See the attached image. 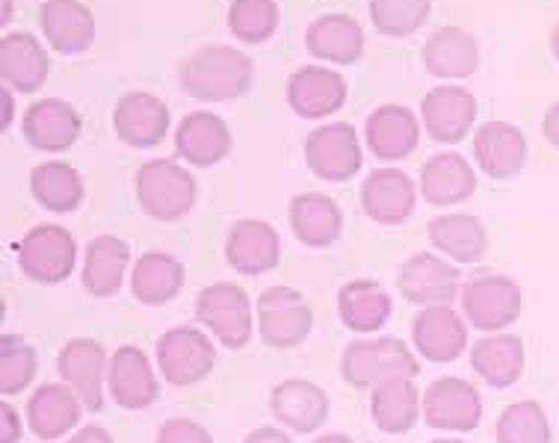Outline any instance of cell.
<instances>
[{"instance_id":"obj_1","label":"cell","mask_w":559,"mask_h":443,"mask_svg":"<svg viewBox=\"0 0 559 443\" xmlns=\"http://www.w3.org/2000/svg\"><path fill=\"white\" fill-rule=\"evenodd\" d=\"M187 98L202 104H225L243 98L254 83V62L228 45H204L178 69Z\"/></svg>"},{"instance_id":"obj_2","label":"cell","mask_w":559,"mask_h":443,"mask_svg":"<svg viewBox=\"0 0 559 443\" xmlns=\"http://www.w3.org/2000/svg\"><path fill=\"white\" fill-rule=\"evenodd\" d=\"M136 202L154 222H178L199 202V183L181 163L148 160L136 171Z\"/></svg>"},{"instance_id":"obj_3","label":"cell","mask_w":559,"mask_h":443,"mask_svg":"<svg viewBox=\"0 0 559 443\" xmlns=\"http://www.w3.org/2000/svg\"><path fill=\"white\" fill-rule=\"evenodd\" d=\"M341 375L349 387L373 391L394 379H417L420 363L400 337H377V340L349 343L341 355Z\"/></svg>"},{"instance_id":"obj_4","label":"cell","mask_w":559,"mask_h":443,"mask_svg":"<svg viewBox=\"0 0 559 443\" xmlns=\"http://www.w3.org/2000/svg\"><path fill=\"white\" fill-rule=\"evenodd\" d=\"M195 320L223 343L225 349H243L252 340V304L243 287L228 282L207 284L195 299Z\"/></svg>"},{"instance_id":"obj_5","label":"cell","mask_w":559,"mask_h":443,"mask_svg":"<svg viewBox=\"0 0 559 443\" xmlns=\"http://www.w3.org/2000/svg\"><path fill=\"white\" fill-rule=\"evenodd\" d=\"M19 266L36 284H62L78 270V242L62 225H36L19 242Z\"/></svg>"},{"instance_id":"obj_6","label":"cell","mask_w":559,"mask_h":443,"mask_svg":"<svg viewBox=\"0 0 559 443\" xmlns=\"http://www.w3.org/2000/svg\"><path fill=\"white\" fill-rule=\"evenodd\" d=\"M462 311L479 332H503L521 316V287L509 275L477 273L462 287Z\"/></svg>"},{"instance_id":"obj_7","label":"cell","mask_w":559,"mask_h":443,"mask_svg":"<svg viewBox=\"0 0 559 443\" xmlns=\"http://www.w3.org/2000/svg\"><path fill=\"white\" fill-rule=\"evenodd\" d=\"M157 367L173 387H190L214 373L216 349L207 334L193 325L169 328L157 340Z\"/></svg>"},{"instance_id":"obj_8","label":"cell","mask_w":559,"mask_h":443,"mask_svg":"<svg viewBox=\"0 0 559 443\" xmlns=\"http://www.w3.org/2000/svg\"><path fill=\"white\" fill-rule=\"evenodd\" d=\"M258 325L266 346L273 349H294L314 328V311L294 287H270L258 299Z\"/></svg>"},{"instance_id":"obj_9","label":"cell","mask_w":559,"mask_h":443,"mask_svg":"<svg viewBox=\"0 0 559 443\" xmlns=\"http://www.w3.org/2000/svg\"><path fill=\"white\" fill-rule=\"evenodd\" d=\"M361 140L346 121L323 124L306 136V166L329 183L349 181L361 171Z\"/></svg>"},{"instance_id":"obj_10","label":"cell","mask_w":559,"mask_h":443,"mask_svg":"<svg viewBox=\"0 0 559 443\" xmlns=\"http://www.w3.org/2000/svg\"><path fill=\"white\" fill-rule=\"evenodd\" d=\"M420 119L432 140L441 145H456L477 124V98L459 83H441L424 95Z\"/></svg>"},{"instance_id":"obj_11","label":"cell","mask_w":559,"mask_h":443,"mask_svg":"<svg viewBox=\"0 0 559 443\" xmlns=\"http://www.w3.org/2000/svg\"><path fill=\"white\" fill-rule=\"evenodd\" d=\"M424 420L438 432H474L483 420V399L465 379H438L424 393Z\"/></svg>"},{"instance_id":"obj_12","label":"cell","mask_w":559,"mask_h":443,"mask_svg":"<svg viewBox=\"0 0 559 443\" xmlns=\"http://www.w3.org/2000/svg\"><path fill=\"white\" fill-rule=\"evenodd\" d=\"M107 352L98 340L78 337L69 340L57 355V373L83 403L86 411L104 408V373H107Z\"/></svg>"},{"instance_id":"obj_13","label":"cell","mask_w":559,"mask_h":443,"mask_svg":"<svg viewBox=\"0 0 559 443\" xmlns=\"http://www.w3.org/2000/svg\"><path fill=\"white\" fill-rule=\"evenodd\" d=\"M169 107L152 92H128L112 110L116 136L131 148H154L169 136Z\"/></svg>"},{"instance_id":"obj_14","label":"cell","mask_w":559,"mask_h":443,"mask_svg":"<svg viewBox=\"0 0 559 443\" xmlns=\"http://www.w3.org/2000/svg\"><path fill=\"white\" fill-rule=\"evenodd\" d=\"M527 136L509 121H486L474 133V160L491 181H512L527 166Z\"/></svg>"},{"instance_id":"obj_15","label":"cell","mask_w":559,"mask_h":443,"mask_svg":"<svg viewBox=\"0 0 559 443\" xmlns=\"http://www.w3.org/2000/svg\"><path fill=\"white\" fill-rule=\"evenodd\" d=\"M231 131L216 112H187L175 128V154L195 169H211L231 154Z\"/></svg>"},{"instance_id":"obj_16","label":"cell","mask_w":559,"mask_h":443,"mask_svg":"<svg viewBox=\"0 0 559 443\" xmlns=\"http://www.w3.org/2000/svg\"><path fill=\"white\" fill-rule=\"evenodd\" d=\"M24 140L31 142V148L45 154L69 152L74 142L81 140L83 119L72 104L62 98H41L31 104L24 112Z\"/></svg>"},{"instance_id":"obj_17","label":"cell","mask_w":559,"mask_h":443,"mask_svg":"<svg viewBox=\"0 0 559 443\" xmlns=\"http://www.w3.org/2000/svg\"><path fill=\"white\" fill-rule=\"evenodd\" d=\"M225 261L240 275H264L282 261V240L270 222L240 219L225 237Z\"/></svg>"},{"instance_id":"obj_18","label":"cell","mask_w":559,"mask_h":443,"mask_svg":"<svg viewBox=\"0 0 559 443\" xmlns=\"http://www.w3.org/2000/svg\"><path fill=\"white\" fill-rule=\"evenodd\" d=\"M107 387L112 403L124 411H143L157 399V375H154L148 355L140 346H119L107 367Z\"/></svg>"},{"instance_id":"obj_19","label":"cell","mask_w":559,"mask_h":443,"mask_svg":"<svg viewBox=\"0 0 559 443\" xmlns=\"http://www.w3.org/2000/svg\"><path fill=\"white\" fill-rule=\"evenodd\" d=\"M397 287L406 302L420 304V308L450 304L456 299L459 270H453L448 261H441L438 254L417 252L403 263Z\"/></svg>"},{"instance_id":"obj_20","label":"cell","mask_w":559,"mask_h":443,"mask_svg":"<svg viewBox=\"0 0 559 443\" xmlns=\"http://www.w3.org/2000/svg\"><path fill=\"white\" fill-rule=\"evenodd\" d=\"M270 411L296 434H314L329 420V396L308 379H285L270 393Z\"/></svg>"},{"instance_id":"obj_21","label":"cell","mask_w":559,"mask_h":443,"mask_svg":"<svg viewBox=\"0 0 559 443\" xmlns=\"http://www.w3.org/2000/svg\"><path fill=\"white\" fill-rule=\"evenodd\" d=\"M412 343L427 361L453 363L468 346V328L450 304H432L415 316Z\"/></svg>"},{"instance_id":"obj_22","label":"cell","mask_w":559,"mask_h":443,"mask_svg":"<svg viewBox=\"0 0 559 443\" xmlns=\"http://www.w3.org/2000/svg\"><path fill=\"white\" fill-rule=\"evenodd\" d=\"M287 104L302 119H325L335 116L346 104V81L332 69L306 65L287 81Z\"/></svg>"},{"instance_id":"obj_23","label":"cell","mask_w":559,"mask_h":443,"mask_svg":"<svg viewBox=\"0 0 559 443\" xmlns=\"http://www.w3.org/2000/svg\"><path fill=\"white\" fill-rule=\"evenodd\" d=\"M39 24L48 45L62 57L90 51L95 41V15L81 0H45Z\"/></svg>"},{"instance_id":"obj_24","label":"cell","mask_w":559,"mask_h":443,"mask_svg":"<svg viewBox=\"0 0 559 443\" xmlns=\"http://www.w3.org/2000/svg\"><path fill=\"white\" fill-rule=\"evenodd\" d=\"M417 190L406 171L377 169L361 183V211L379 225H400L415 213Z\"/></svg>"},{"instance_id":"obj_25","label":"cell","mask_w":559,"mask_h":443,"mask_svg":"<svg viewBox=\"0 0 559 443\" xmlns=\"http://www.w3.org/2000/svg\"><path fill=\"white\" fill-rule=\"evenodd\" d=\"M365 142L367 152H373L379 160H403L420 142V124L403 104H382L367 116Z\"/></svg>"},{"instance_id":"obj_26","label":"cell","mask_w":559,"mask_h":443,"mask_svg":"<svg viewBox=\"0 0 559 443\" xmlns=\"http://www.w3.org/2000/svg\"><path fill=\"white\" fill-rule=\"evenodd\" d=\"M51 57L31 33H7L0 39V77L3 86L33 95L48 81Z\"/></svg>"},{"instance_id":"obj_27","label":"cell","mask_w":559,"mask_h":443,"mask_svg":"<svg viewBox=\"0 0 559 443\" xmlns=\"http://www.w3.org/2000/svg\"><path fill=\"white\" fill-rule=\"evenodd\" d=\"M424 69L436 81H465L479 71V41L462 27H441L424 41Z\"/></svg>"},{"instance_id":"obj_28","label":"cell","mask_w":559,"mask_h":443,"mask_svg":"<svg viewBox=\"0 0 559 443\" xmlns=\"http://www.w3.org/2000/svg\"><path fill=\"white\" fill-rule=\"evenodd\" d=\"M420 192L436 207L468 202L477 192V171L462 154L438 152L420 169Z\"/></svg>"},{"instance_id":"obj_29","label":"cell","mask_w":559,"mask_h":443,"mask_svg":"<svg viewBox=\"0 0 559 443\" xmlns=\"http://www.w3.org/2000/svg\"><path fill=\"white\" fill-rule=\"evenodd\" d=\"M83 411L86 408L69 384H41L27 403V423L39 441H57L78 429Z\"/></svg>"},{"instance_id":"obj_30","label":"cell","mask_w":559,"mask_h":443,"mask_svg":"<svg viewBox=\"0 0 559 443\" xmlns=\"http://www.w3.org/2000/svg\"><path fill=\"white\" fill-rule=\"evenodd\" d=\"M287 219H290L296 240L302 246H311V249L335 246L341 231H344V213H341L337 202L329 195H320V192H302V195L290 199Z\"/></svg>"},{"instance_id":"obj_31","label":"cell","mask_w":559,"mask_h":443,"mask_svg":"<svg viewBox=\"0 0 559 443\" xmlns=\"http://www.w3.org/2000/svg\"><path fill=\"white\" fill-rule=\"evenodd\" d=\"M306 48L314 60L353 65L365 53V31L353 15L329 12L308 27Z\"/></svg>"},{"instance_id":"obj_32","label":"cell","mask_w":559,"mask_h":443,"mask_svg":"<svg viewBox=\"0 0 559 443\" xmlns=\"http://www.w3.org/2000/svg\"><path fill=\"white\" fill-rule=\"evenodd\" d=\"M131 263V249L128 242L112 237V234H102V237H92L86 242V252H83V287L92 292L95 299H110L116 292L122 290L124 284V270Z\"/></svg>"},{"instance_id":"obj_33","label":"cell","mask_w":559,"mask_h":443,"mask_svg":"<svg viewBox=\"0 0 559 443\" xmlns=\"http://www.w3.org/2000/svg\"><path fill=\"white\" fill-rule=\"evenodd\" d=\"M524 343L515 334H488L483 340L474 343V352H471V367L474 373L488 384V387H512L524 373Z\"/></svg>"},{"instance_id":"obj_34","label":"cell","mask_w":559,"mask_h":443,"mask_svg":"<svg viewBox=\"0 0 559 443\" xmlns=\"http://www.w3.org/2000/svg\"><path fill=\"white\" fill-rule=\"evenodd\" d=\"M337 313L349 332L377 334L391 320V296L373 278H356L337 292Z\"/></svg>"},{"instance_id":"obj_35","label":"cell","mask_w":559,"mask_h":443,"mask_svg":"<svg viewBox=\"0 0 559 443\" xmlns=\"http://www.w3.org/2000/svg\"><path fill=\"white\" fill-rule=\"evenodd\" d=\"M187 273L178 258L166 252H145L131 270V292L133 299L148 308L173 302L183 290Z\"/></svg>"},{"instance_id":"obj_36","label":"cell","mask_w":559,"mask_h":443,"mask_svg":"<svg viewBox=\"0 0 559 443\" xmlns=\"http://www.w3.org/2000/svg\"><path fill=\"white\" fill-rule=\"evenodd\" d=\"M427 234L438 252L456 263H479L488 252L486 228L471 213H444L429 222Z\"/></svg>"},{"instance_id":"obj_37","label":"cell","mask_w":559,"mask_h":443,"mask_svg":"<svg viewBox=\"0 0 559 443\" xmlns=\"http://www.w3.org/2000/svg\"><path fill=\"white\" fill-rule=\"evenodd\" d=\"M420 396H417L415 379H394L373 387L370 393V414L379 432L385 434H403L415 429L417 417L424 414L420 408Z\"/></svg>"},{"instance_id":"obj_38","label":"cell","mask_w":559,"mask_h":443,"mask_svg":"<svg viewBox=\"0 0 559 443\" xmlns=\"http://www.w3.org/2000/svg\"><path fill=\"white\" fill-rule=\"evenodd\" d=\"M33 199L51 213H72L83 204V178L72 163L48 160L31 171Z\"/></svg>"},{"instance_id":"obj_39","label":"cell","mask_w":559,"mask_h":443,"mask_svg":"<svg viewBox=\"0 0 559 443\" xmlns=\"http://www.w3.org/2000/svg\"><path fill=\"white\" fill-rule=\"evenodd\" d=\"M367 10L382 36L403 39L427 24L432 15V0H367Z\"/></svg>"},{"instance_id":"obj_40","label":"cell","mask_w":559,"mask_h":443,"mask_svg":"<svg viewBox=\"0 0 559 443\" xmlns=\"http://www.w3.org/2000/svg\"><path fill=\"white\" fill-rule=\"evenodd\" d=\"M228 31L243 45H264L278 31V3L275 0H231Z\"/></svg>"},{"instance_id":"obj_41","label":"cell","mask_w":559,"mask_h":443,"mask_svg":"<svg viewBox=\"0 0 559 443\" xmlns=\"http://www.w3.org/2000/svg\"><path fill=\"white\" fill-rule=\"evenodd\" d=\"M39 373V355L21 334H3L0 337V393L15 396Z\"/></svg>"},{"instance_id":"obj_42","label":"cell","mask_w":559,"mask_h":443,"mask_svg":"<svg viewBox=\"0 0 559 443\" xmlns=\"http://www.w3.org/2000/svg\"><path fill=\"white\" fill-rule=\"evenodd\" d=\"M498 443H550L548 414L536 399H521L498 417Z\"/></svg>"},{"instance_id":"obj_43","label":"cell","mask_w":559,"mask_h":443,"mask_svg":"<svg viewBox=\"0 0 559 443\" xmlns=\"http://www.w3.org/2000/svg\"><path fill=\"white\" fill-rule=\"evenodd\" d=\"M154 443H214V438L202 423L187 420V417H175V420H166L160 426Z\"/></svg>"},{"instance_id":"obj_44","label":"cell","mask_w":559,"mask_h":443,"mask_svg":"<svg viewBox=\"0 0 559 443\" xmlns=\"http://www.w3.org/2000/svg\"><path fill=\"white\" fill-rule=\"evenodd\" d=\"M21 441V417L12 405L0 403V443Z\"/></svg>"},{"instance_id":"obj_45","label":"cell","mask_w":559,"mask_h":443,"mask_svg":"<svg viewBox=\"0 0 559 443\" xmlns=\"http://www.w3.org/2000/svg\"><path fill=\"white\" fill-rule=\"evenodd\" d=\"M243 443H294L290 434H285L282 429H273V426H261V429H252L246 434Z\"/></svg>"},{"instance_id":"obj_46","label":"cell","mask_w":559,"mask_h":443,"mask_svg":"<svg viewBox=\"0 0 559 443\" xmlns=\"http://www.w3.org/2000/svg\"><path fill=\"white\" fill-rule=\"evenodd\" d=\"M542 136L559 148V101L550 104V110L545 112V119H542Z\"/></svg>"},{"instance_id":"obj_47","label":"cell","mask_w":559,"mask_h":443,"mask_svg":"<svg viewBox=\"0 0 559 443\" xmlns=\"http://www.w3.org/2000/svg\"><path fill=\"white\" fill-rule=\"evenodd\" d=\"M66 443H112V438L107 429H102V426H83V429H78V434H72Z\"/></svg>"},{"instance_id":"obj_48","label":"cell","mask_w":559,"mask_h":443,"mask_svg":"<svg viewBox=\"0 0 559 443\" xmlns=\"http://www.w3.org/2000/svg\"><path fill=\"white\" fill-rule=\"evenodd\" d=\"M0 104H3V116H0V128L7 131L12 124V116H15V101H12V95L7 92V86H3V92H0Z\"/></svg>"},{"instance_id":"obj_49","label":"cell","mask_w":559,"mask_h":443,"mask_svg":"<svg viewBox=\"0 0 559 443\" xmlns=\"http://www.w3.org/2000/svg\"><path fill=\"white\" fill-rule=\"evenodd\" d=\"M314 443H353V438H349V434L332 432V434H320Z\"/></svg>"},{"instance_id":"obj_50","label":"cell","mask_w":559,"mask_h":443,"mask_svg":"<svg viewBox=\"0 0 559 443\" xmlns=\"http://www.w3.org/2000/svg\"><path fill=\"white\" fill-rule=\"evenodd\" d=\"M550 53H554V57H557V62H559V24L554 27V33H550Z\"/></svg>"},{"instance_id":"obj_51","label":"cell","mask_w":559,"mask_h":443,"mask_svg":"<svg viewBox=\"0 0 559 443\" xmlns=\"http://www.w3.org/2000/svg\"><path fill=\"white\" fill-rule=\"evenodd\" d=\"M12 21V0H3V15H0V24L7 27Z\"/></svg>"},{"instance_id":"obj_52","label":"cell","mask_w":559,"mask_h":443,"mask_svg":"<svg viewBox=\"0 0 559 443\" xmlns=\"http://www.w3.org/2000/svg\"><path fill=\"white\" fill-rule=\"evenodd\" d=\"M429 443H465V441H450V438H438V441H429Z\"/></svg>"}]
</instances>
